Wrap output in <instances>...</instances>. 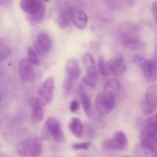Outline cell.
Instances as JSON below:
<instances>
[{
  "label": "cell",
  "instance_id": "cell-1",
  "mask_svg": "<svg viewBox=\"0 0 157 157\" xmlns=\"http://www.w3.org/2000/svg\"><path fill=\"white\" fill-rule=\"evenodd\" d=\"M43 0H21L20 8L27 15V18L32 25L41 22L45 15V5Z\"/></svg>",
  "mask_w": 157,
  "mask_h": 157
},
{
  "label": "cell",
  "instance_id": "cell-2",
  "mask_svg": "<svg viewBox=\"0 0 157 157\" xmlns=\"http://www.w3.org/2000/svg\"><path fill=\"white\" fill-rule=\"evenodd\" d=\"M17 153L21 157H40L43 151L42 141L38 137H29L17 145Z\"/></svg>",
  "mask_w": 157,
  "mask_h": 157
},
{
  "label": "cell",
  "instance_id": "cell-3",
  "mask_svg": "<svg viewBox=\"0 0 157 157\" xmlns=\"http://www.w3.org/2000/svg\"><path fill=\"white\" fill-rule=\"evenodd\" d=\"M116 96L103 90L95 98V109L100 114H107L114 108Z\"/></svg>",
  "mask_w": 157,
  "mask_h": 157
},
{
  "label": "cell",
  "instance_id": "cell-4",
  "mask_svg": "<svg viewBox=\"0 0 157 157\" xmlns=\"http://www.w3.org/2000/svg\"><path fill=\"white\" fill-rule=\"evenodd\" d=\"M54 93H55V79L52 77H49L39 87L36 98H38L40 103L44 107H45L52 101Z\"/></svg>",
  "mask_w": 157,
  "mask_h": 157
},
{
  "label": "cell",
  "instance_id": "cell-5",
  "mask_svg": "<svg viewBox=\"0 0 157 157\" xmlns=\"http://www.w3.org/2000/svg\"><path fill=\"white\" fill-rule=\"evenodd\" d=\"M119 41L121 45L130 50H140L144 47V43L136 35L134 31H121L119 34Z\"/></svg>",
  "mask_w": 157,
  "mask_h": 157
},
{
  "label": "cell",
  "instance_id": "cell-6",
  "mask_svg": "<svg viewBox=\"0 0 157 157\" xmlns=\"http://www.w3.org/2000/svg\"><path fill=\"white\" fill-rule=\"evenodd\" d=\"M146 80L153 83L157 79V61L156 59H147L141 57L137 61Z\"/></svg>",
  "mask_w": 157,
  "mask_h": 157
},
{
  "label": "cell",
  "instance_id": "cell-7",
  "mask_svg": "<svg viewBox=\"0 0 157 157\" xmlns=\"http://www.w3.org/2000/svg\"><path fill=\"white\" fill-rule=\"evenodd\" d=\"M127 136L122 131H116L111 139H107L103 142V147L110 150H124L127 147Z\"/></svg>",
  "mask_w": 157,
  "mask_h": 157
},
{
  "label": "cell",
  "instance_id": "cell-8",
  "mask_svg": "<svg viewBox=\"0 0 157 157\" xmlns=\"http://www.w3.org/2000/svg\"><path fill=\"white\" fill-rule=\"evenodd\" d=\"M48 133L57 143H62L64 139V133L58 120L55 117H48L44 123Z\"/></svg>",
  "mask_w": 157,
  "mask_h": 157
},
{
  "label": "cell",
  "instance_id": "cell-9",
  "mask_svg": "<svg viewBox=\"0 0 157 157\" xmlns=\"http://www.w3.org/2000/svg\"><path fill=\"white\" fill-rule=\"evenodd\" d=\"M53 47V41L48 33L41 32L37 35L35 40V50L40 54H47Z\"/></svg>",
  "mask_w": 157,
  "mask_h": 157
},
{
  "label": "cell",
  "instance_id": "cell-10",
  "mask_svg": "<svg viewBox=\"0 0 157 157\" xmlns=\"http://www.w3.org/2000/svg\"><path fill=\"white\" fill-rule=\"evenodd\" d=\"M19 76L22 81L29 82L35 78V70L32 64L27 58H23L19 61L18 65Z\"/></svg>",
  "mask_w": 157,
  "mask_h": 157
},
{
  "label": "cell",
  "instance_id": "cell-11",
  "mask_svg": "<svg viewBox=\"0 0 157 157\" xmlns=\"http://www.w3.org/2000/svg\"><path fill=\"white\" fill-rule=\"evenodd\" d=\"M110 73L113 74L116 77H120L124 75L127 71V64H126L124 58L121 54H117L111 58L107 62Z\"/></svg>",
  "mask_w": 157,
  "mask_h": 157
},
{
  "label": "cell",
  "instance_id": "cell-12",
  "mask_svg": "<svg viewBox=\"0 0 157 157\" xmlns=\"http://www.w3.org/2000/svg\"><path fill=\"white\" fill-rule=\"evenodd\" d=\"M68 12L71 22L77 29L83 30L87 27V23H88V18H87V14L84 11L76 9V8H70L68 9Z\"/></svg>",
  "mask_w": 157,
  "mask_h": 157
},
{
  "label": "cell",
  "instance_id": "cell-13",
  "mask_svg": "<svg viewBox=\"0 0 157 157\" xmlns=\"http://www.w3.org/2000/svg\"><path fill=\"white\" fill-rule=\"evenodd\" d=\"M140 140L141 143L156 147L157 145V128L145 124L140 134Z\"/></svg>",
  "mask_w": 157,
  "mask_h": 157
},
{
  "label": "cell",
  "instance_id": "cell-14",
  "mask_svg": "<svg viewBox=\"0 0 157 157\" xmlns=\"http://www.w3.org/2000/svg\"><path fill=\"white\" fill-rule=\"evenodd\" d=\"M30 106L32 107V115L31 120L34 124H39L44 118V106L40 103L38 98H32L30 100Z\"/></svg>",
  "mask_w": 157,
  "mask_h": 157
},
{
  "label": "cell",
  "instance_id": "cell-15",
  "mask_svg": "<svg viewBox=\"0 0 157 157\" xmlns=\"http://www.w3.org/2000/svg\"><path fill=\"white\" fill-rule=\"evenodd\" d=\"M134 153L136 157H157L156 147L141 142L135 147Z\"/></svg>",
  "mask_w": 157,
  "mask_h": 157
},
{
  "label": "cell",
  "instance_id": "cell-16",
  "mask_svg": "<svg viewBox=\"0 0 157 157\" xmlns=\"http://www.w3.org/2000/svg\"><path fill=\"white\" fill-rule=\"evenodd\" d=\"M82 61L86 67V75L97 79L98 71H97L96 64L93 55L90 53L84 54L82 56Z\"/></svg>",
  "mask_w": 157,
  "mask_h": 157
},
{
  "label": "cell",
  "instance_id": "cell-17",
  "mask_svg": "<svg viewBox=\"0 0 157 157\" xmlns=\"http://www.w3.org/2000/svg\"><path fill=\"white\" fill-rule=\"evenodd\" d=\"M68 128L72 134L76 137L81 138L84 135V125L79 118L72 117L69 121Z\"/></svg>",
  "mask_w": 157,
  "mask_h": 157
},
{
  "label": "cell",
  "instance_id": "cell-18",
  "mask_svg": "<svg viewBox=\"0 0 157 157\" xmlns=\"http://www.w3.org/2000/svg\"><path fill=\"white\" fill-rule=\"evenodd\" d=\"M66 71L69 76L72 77L75 80L79 78L81 75V68L76 59H70L67 61L66 64Z\"/></svg>",
  "mask_w": 157,
  "mask_h": 157
},
{
  "label": "cell",
  "instance_id": "cell-19",
  "mask_svg": "<svg viewBox=\"0 0 157 157\" xmlns=\"http://www.w3.org/2000/svg\"><path fill=\"white\" fill-rule=\"evenodd\" d=\"M144 101L153 107H157V84H152L147 87L145 92Z\"/></svg>",
  "mask_w": 157,
  "mask_h": 157
},
{
  "label": "cell",
  "instance_id": "cell-20",
  "mask_svg": "<svg viewBox=\"0 0 157 157\" xmlns=\"http://www.w3.org/2000/svg\"><path fill=\"white\" fill-rule=\"evenodd\" d=\"M80 100H81V105L84 109V113L88 117L91 116L92 112H93L91 101H90V97L84 91L83 88H81V90H80Z\"/></svg>",
  "mask_w": 157,
  "mask_h": 157
},
{
  "label": "cell",
  "instance_id": "cell-21",
  "mask_svg": "<svg viewBox=\"0 0 157 157\" xmlns=\"http://www.w3.org/2000/svg\"><path fill=\"white\" fill-rule=\"evenodd\" d=\"M120 88H121V84H120L119 81L114 78V79L109 80L105 84L103 90L112 94L114 96H117V94L119 93Z\"/></svg>",
  "mask_w": 157,
  "mask_h": 157
},
{
  "label": "cell",
  "instance_id": "cell-22",
  "mask_svg": "<svg viewBox=\"0 0 157 157\" xmlns=\"http://www.w3.org/2000/svg\"><path fill=\"white\" fill-rule=\"evenodd\" d=\"M71 21V20L70 15H69L68 10L64 11V12H61L58 18V25L61 28H63V29H65V28L68 27Z\"/></svg>",
  "mask_w": 157,
  "mask_h": 157
},
{
  "label": "cell",
  "instance_id": "cell-23",
  "mask_svg": "<svg viewBox=\"0 0 157 157\" xmlns=\"http://www.w3.org/2000/svg\"><path fill=\"white\" fill-rule=\"evenodd\" d=\"M75 79H74L72 77L67 75V78H65L64 81V84H63V92H64V96L67 97L71 92L72 89L74 87V81Z\"/></svg>",
  "mask_w": 157,
  "mask_h": 157
},
{
  "label": "cell",
  "instance_id": "cell-24",
  "mask_svg": "<svg viewBox=\"0 0 157 157\" xmlns=\"http://www.w3.org/2000/svg\"><path fill=\"white\" fill-rule=\"evenodd\" d=\"M27 55L28 58L27 59L32 63L34 65H39V58H38V52H37L35 49H34L33 48L29 47L27 50Z\"/></svg>",
  "mask_w": 157,
  "mask_h": 157
},
{
  "label": "cell",
  "instance_id": "cell-25",
  "mask_svg": "<svg viewBox=\"0 0 157 157\" xmlns=\"http://www.w3.org/2000/svg\"><path fill=\"white\" fill-rule=\"evenodd\" d=\"M98 67L99 72L101 74V75L104 77H108L110 75V69H109L107 62H105L104 58H100L98 60Z\"/></svg>",
  "mask_w": 157,
  "mask_h": 157
},
{
  "label": "cell",
  "instance_id": "cell-26",
  "mask_svg": "<svg viewBox=\"0 0 157 157\" xmlns=\"http://www.w3.org/2000/svg\"><path fill=\"white\" fill-rule=\"evenodd\" d=\"M11 54V49L4 43L0 42V61H4L9 57Z\"/></svg>",
  "mask_w": 157,
  "mask_h": 157
},
{
  "label": "cell",
  "instance_id": "cell-27",
  "mask_svg": "<svg viewBox=\"0 0 157 157\" xmlns=\"http://www.w3.org/2000/svg\"><path fill=\"white\" fill-rule=\"evenodd\" d=\"M91 146V143L90 142H83L75 144L72 145V148L75 150H87Z\"/></svg>",
  "mask_w": 157,
  "mask_h": 157
},
{
  "label": "cell",
  "instance_id": "cell-28",
  "mask_svg": "<svg viewBox=\"0 0 157 157\" xmlns=\"http://www.w3.org/2000/svg\"><path fill=\"white\" fill-rule=\"evenodd\" d=\"M142 108H143V112H144L145 114H151V113H153V112L156 110V107L147 104L146 101H144V102H143V104H142Z\"/></svg>",
  "mask_w": 157,
  "mask_h": 157
},
{
  "label": "cell",
  "instance_id": "cell-29",
  "mask_svg": "<svg viewBox=\"0 0 157 157\" xmlns=\"http://www.w3.org/2000/svg\"><path fill=\"white\" fill-rule=\"evenodd\" d=\"M82 81L84 84H87V85L89 86V87H94L95 86H96L97 79L96 78H90V77L87 76V75H85V76L83 78Z\"/></svg>",
  "mask_w": 157,
  "mask_h": 157
},
{
  "label": "cell",
  "instance_id": "cell-30",
  "mask_svg": "<svg viewBox=\"0 0 157 157\" xmlns=\"http://www.w3.org/2000/svg\"><path fill=\"white\" fill-rule=\"evenodd\" d=\"M145 124H149V125L153 126V127L157 128V113H155V114L152 115L150 117H149L148 119L147 120Z\"/></svg>",
  "mask_w": 157,
  "mask_h": 157
},
{
  "label": "cell",
  "instance_id": "cell-31",
  "mask_svg": "<svg viewBox=\"0 0 157 157\" xmlns=\"http://www.w3.org/2000/svg\"><path fill=\"white\" fill-rule=\"evenodd\" d=\"M79 108V102L77 100H73L70 104V110L71 112H75Z\"/></svg>",
  "mask_w": 157,
  "mask_h": 157
},
{
  "label": "cell",
  "instance_id": "cell-32",
  "mask_svg": "<svg viewBox=\"0 0 157 157\" xmlns=\"http://www.w3.org/2000/svg\"><path fill=\"white\" fill-rule=\"evenodd\" d=\"M151 12L153 14V16L154 18L155 21L157 24V2H154L152 4L151 6Z\"/></svg>",
  "mask_w": 157,
  "mask_h": 157
},
{
  "label": "cell",
  "instance_id": "cell-33",
  "mask_svg": "<svg viewBox=\"0 0 157 157\" xmlns=\"http://www.w3.org/2000/svg\"><path fill=\"white\" fill-rule=\"evenodd\" d=\"M11 0H0V6H7L10 3Z\"/></svg>",
  "mask_w": 157,
  "mask_h": 157
},
{
  "label": "cell",
  "instance_id": "cell-34",
  "mask_svg": "<svg viewBox=\"0 0 157 157\" xmlns=\"http://www.w3.org/2000/svg\"><path fill=\"white\" fill-rule=\"evenodd\" d=\"M155 59L157 61V37L155 41Z\"/></svg>",
  "mask_w": 157,
  "mask_h": 157
},
{
  "label": "cell",
  "instance_id": "cell-35",
  "mask_svg": "<svg viewBox=\"0 0 157 157\" xmlns=\"http://www.w3.org/2000/svg\"><path fill=\"white\" fill-rule=\"evenodd\" d=\"M43 1H44V2H48V1H49V0H43Z\"/></svg>",
  "mask_w": 157,
  "mask_h": 157
},
{
  "label": "cell",
  "instance_id": "cell-36",
  "mask_svg": "<svg viewBox=\"0 0 157 157\" xmlns=\"http://www.w3.org/2000/svg\"><path fill=\"white\" fill-rule=\"evenodd\" d=\"M122 157H130V156H122Z\"/></svg>",
  "mask_w": 157,
  "mask_h": 157
},
{
  "label": "cell",
  "instance_id": "cell-37",
  "mask_svg": "<svg viewBox=\"0 0 157 157\" xmlns=\"http://www.w3.org/2000/svg\"><path fill=\"white\" fill-rule=\"evenodd\" d=\"M0 128H1V121H0Z\"/></svg>",
  "mask_w": 157,
  "mask_h": 157
},
{
  "label": "cell",
  "instance_id": "cell-38",
  "mask_svg": "<svg viewBox=\"0 0 157 157\" xmlns=\"http://www.w3.org/2000/svg\"><path fill=\"white\" fill-rule=\"evenodd\" d=\"M0 101H1V95H0Z\"/></svg>",
  "mask_w": 157,
  "mask_h": 157
},
{
  "label": "cell",
  "instance_id": "cell-39",
  "mask_svg": "<svg viewBox=\"0 0 157 157\" xmlns=\"http://www.w3.org/2000/svg\"><path fill=\"white\" fill-rule=\"evenodd\" d=\"M58 157H59V156H58Z\"/></svg>",
  "mask_w": 157,
  "mask_h": 157
}]
</instances>
